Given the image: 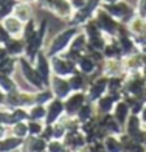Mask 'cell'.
Instances as JSON below:
<instances>
[{
  "label": "cell",
  "mask_w": 146,
  "mask_h": 152,
  "mask_svg": "<svg viewBox=\"0 0 146 152\" xmlns=\"http://www.w3.org/2000/svg\"><path fill=\"white\" fill-rule=\"evenodd\" d=\"M81 31L79 26H68V28H65L64 31H61L58 33L56 36L53 37V40L50 42V45L47 47V56L48 58H51V56H56V54H61V53H64L68 45H70L72 42V39L76 36Z\"/></svg>",
  "instance_id": "obj_1"
},
{
  "label": "cell",
  "mask_w": 146,
  "mask_h": 152,
  "mask_svg": "<svg viewBox=\"0 0 146 152\" xmlns=\"http://www.w3.org/2000/svg\"><path fill=\"white\" fill-rule=\"evenodd\" d=\"M50 65H51V73L54 76H61V78H70L72 75L78 72L76 64L73 61L67 59L64 54H56V56L50 58Z\"/></svg>",
  "instance_id": "obj_2"
},
{
  "label": "cell",
  "mask_w": 146,
  "mask_h": 152,
  "mask_svg": "<svg viewBox=\"0 0 146 152\" xmlns=\"http://www.w3.org/2000/svg\"><path fill=\"white\" fill-rule=\"evenodd\" d=\"M87 102L86 92H72L70 95L64 99V110L65 115L68 116H76L78 110Z\"/></svg>",
  "instance_id": "obj_3"
},
{
  "label": "cell",
  "mask_w": 146,
  "mask_h": 152,
  "mask_svg": "<svg viewBox=\"0 0 146 152\" xmlns=\"http://www.w3.org/2000/svg\"><path fill=\"white\" fill-rule=\"evenodd\" d=\"M47 107V115H45V124H54L58 123L62 116L65 115V110H64V99H59V98H53Z\"/></svg>",
  "instance_id": "obj_4"
},
{
  "label": "cell",
  "mask_w": 146,
  "mask_h": 152,
  "mask_svg": "<svg viewBox=\"0 0 146 152\" xmlns=\"http://www.w3.org/2000/svg\"><path fill=\"white\" fill-rule=\"evenodd\" d=\"M48 87H50V90L53 92L54 98H59V99H65L67 96L73 92L67 78H61V76H54V75L51 76L50 86Z\"/></svg>",
  "instance_id": "obj_5"
},
{
  "label": "cell",
  "mask_w": 146,
  "mask_h": 152,
  "mask_svg": "<svg viewBox=\"0 0 146 152\" xmlns=\"http://www.w3.org/2000/svg\"><path fill=\"white\" fill-rule=\"evenodd\" d=\"M143 132H145V127H143V124L140 121V116L131 113L126 124H124V134H128L131 138H134L137 143H142Z\"/></svg>",
  "instance_id": "obj_6"
},
{
  "label": "cell",
  "mask_w": 146,
  "mask_h": 152,
  "mask_svg": "<svg viewBox=\"0 0 146 152\" xmlns=\"http://www.w3.org/2000/svg\"><path fill=\"white\" fill-rule=\"evenodd\" d=\"M0 23H2V26H3L6 31H8V34H10L11 37L22 39L25 23H23V22H20L17 17H14L12 14H10V16H6L5 19L0 20Z\"/></svg>",
  "instance_id": "obj_7"
},
{
  "label": "cell",
  "mask_w": 146,
  "mask_h": 152,
  "mask_svg": "<svg viewBox=\"0 0 146 152\" xmlns=\"http://www.w3.org/2000/svg\"><path fill=\"white\" fill-rule=\"evenodd\" d=\"M118 99H120L118 96H115V95H110V93L103 95L100 99H96V101L93 102L96 115H106V113H112V110H114V107H115V102H117Z\"/></svg>",
  "instance_id": "obj_8"
},
{
  "label": "cell",
  "mask_w": 146,
  "mask_h": 152,
  "mask_svg": "<svg viewBox=\"0 0 146 152\" xmlns=\"http://www.w3.org/2000/svg\"><path fill=\"white\" fill-rule=\"evenodd\" d=\"M76 68H78V72L89 76H92L93 73H96V70H98V62H96L90 54H82V56L78 59V62H76Z\"/></svg>",
  "instance_id": "obj_9"
},
{
  "label": "cell",
  "mask_w": 146,
  "mask_h": 152,
  "mask_svg": "<svg viewBox=\"0 0 146 152\" xmlns=\"http://www.w3.org/2000/svg\"><path fill=\"white\" fill-rule=\"evenodd\" d=\"M47 141L42 137H26L23 144L20 148V152H45Z\"/></svg>",
  "instance_id": "obj_10"
},
{
  "label": "cell",
  "mask_w": 146,
  "mask_h": 152,
  "mask_svg": "<svg viewBox=\"0 0 146 152\" xmlns=\"http://www.w3.org/2000/svg\"><path fill=\"white\" fill-rule=\"evenodd\" d=\"M112 116L124 127V124H126L128 118L131 116V107H129V104H128L126 99L121 98V99H118V101L115 102V107H114V110H112Z\"/></svg>",
  "instance_id": "obj_11"
},
{
  "label": "cell",
  "mask_w": 146,
  "mask_h": 152,
  "mask_svg": "<svg viewBox=\"0 0 146 152\" xmlns=\"http://www.w3.org/2000/svg\"><path fill=\"white\" fill-rule=\"evenodd\" d=\"M12 16L17 17L20 22H30L33 20V8H31V3H23V2H16L14 8H12Z\"/></svg>",
  "instance_id": "obj_12"
},
{
  "label": "cell",
  "mask_w": 146,
  "mask_h": 152,
  "mask_svg": "<svg viewBox=\"0 0 146 152\" xmlns=\"http://www.w3.org/2000/svg\"><path fill=\"white\" fill-rule=\"evenodd\" d=\"M25 40L23 39H17V37H11L10 42L5 45L6 48V53H8V56L11 58H20L25 54Z\"/></svg>",
  "instance_id": "obj_13"
},
{
  "label": "cell",
  "mask_w": 146,
  "mask_h": 152,
  "mask_svg": "<svg viewBox=\"0 0 146 152\" xmlns=\"http://www.w3.org/2000/svg\"><path fill=\"white\" fill-rule=\"evenodd\" d=\"M23 144L22 138H17L14 135H8L3 140H0V152H14V151H20Z\"/></svg>",
  "instance_id": "obj_14"
},
{
  "label": "cell",
  "mask_w": 146,
  "mask_h": 152,
  "mask_svg": "<svg viewBox=\"0 0 146 152\" xmlns=\"http://www.w3.org/2000/svg\"><path fill=\"white\" fill-rule=\"evenodd\" d=\"M0 88H2L6 95L8 93H16V92L20 90L16 79L12 78L11 75H5V73H0Z\"/></svg>",
  "instance_id": "obj_15"
},
{
  "label": "cell",
  "mask_w": 146,
  "mask_h": 152,
  "mask_svg": "<svg viewBox=\"0 0 146 152\" xmlns=\"http://www.w3.org/2000/svg\"><path fill=\"white\" fill-rule=\"evenodd\" d=\"M106 152H123V144L120 141V135H107L103 140Z\"/></svg>",
  "instance_id": "obj_16"
},
{
  "label": "cell",
  "mask_w": 146,
  "mask_h": 152,
  "mask_svg": "<svg viewBox=\"0 0 146 152\" xmlns=\"http://www.w3.org/2000/svg\"><path fill=\"white\" fill-rule=\"evenodd\" d=\"M28 120H36V121H45V115H47V107L44 104H36L30 106L28 109Z\"/></svg>",
  "instance_id": "obj_17"
},
{
  "label": "cell",
  "mask_w": 146,
  "mask_h": 152,
  "mask_svg": "<svg viewBox=\"0 0 146 152\" xmlns=\"http://www.w3.org/2000/svg\"><path fill=\"white\" fill-rule=\"evenodd\" d=\"M28 121V120H26ZM26 121H19V123H14L10 126V135H14L17 138H22L25 140L28 137V123Z\"/></svg>",
  "instance_id": "obj_18"
},
{
  "label": "cell",
  "mask_w": 146,
  "mask_h": 152,
  "mask_svg": "<svg viewBox=\"0 0 146 152\" xmlns=\"http://www.w3.org/2000/svg\"><path fill=\"white\" fill-rule=\"evenodd\" d=\"M53 98H54V95H53V92L50 90V87L34 92V102H36V104H44V106H47Z\"/></svg>",
  "instance_id": "obj_19"
},
{
  "label": "cell",
  "mask_w": 146,
  "mask_h": 152,
  "mask_svg": "<svg viewBox=\"0 0 146 152\" xmlns=\"http://www.w3.org/2000/svg\"><path fill=\"white\" fill-rule=\"evenodd\" d=\"M28 137H40L42 130L45 127L44 121H36V120H28Z\"/></svg>",
  "instance_id": "obj_20"
},
{
  "label": "cell",
  "mask_w": 146,
  "mask_h": 152,
  "mask_svg": "<svg viewBox=\"0 0 146 152\" xmlns=\"http://www.w3.org/2000/svg\"><path fill=\"white\" fill-rule=\"evenodd\" d=\"M47 152H67V148L62 140H50L47 141Z\"/></svg>",
  "instance_id": "obj_21"
},
{
  "label": "cell",
  "mask_w": 146,
  "mask_h": 152,
  "mask_svg": "<svg viewBox=\"0 0 146 152\" xmlns=\"http://www.w3.org/2000/svg\"><path fill=\"white\" fill-rule=\"evenodd\" d=\"M65 134H67V129L61 121L53 124V138L54 140H62V138L65 137Z\"/></svg>",
  "instance_id": "obj_22"
},
{
  "label": "cell",
  "mask_w": 146,
  "mask_h": 152,
  "mask_svg": "<svg viewBox=\"0 0 146 152\" xmlns=\"http://www.w3.org/2000/svg\"><path fill=\"white\" fill-rule=\"evenodd\" d=\"M70 3H72V6H73V10L78 11V10H81V8H84L86 3H87V0H70Z\"/></svg>",
  "instance_id": "obj_23"
},
{
  "label": "cell",
  "mask_w": 146,
  "mask_h": 152,
  "mask_svg": "<svg viewBox=\"0 0 146 152\" xmlns=\"http://www.w3.org/2000/svg\"><path fill=\"white\" fill-rule=\"evenodd\" d=\"M8 135H10V126L0 123V140H3V138L8 137Z\"/></svg>",
  "instance_id": "obj_24"
},
{
  "label": "cell",
  "mask_w": 146,
  "mask_h": 152,
  "mask_svg": "<svg viewBox=\"0 0 146 152\" xmlns=\"http://www.w3.org/2000/svg\"><path fill=\"white\" fill-rule=\"evenodd\" d=\"M138 116H140V121H142V124H143V127L146 129V102H145V106H143V109H142V112L138 113Z\"/></svg>",
  "instance_id": "obj_25"
},
{
  "label": "cell",
  "mask_w": 146,
  "mask_h": 152,
  "mask_svg": "<svg viewBox=\"0 0 146 152\" xmlns=\"http://www.w3.org/2000/svg\"><path fill=\"white\" fill-rule=\"evenodd\" d=\"M132 152H146V146H145V144H142V143H137L135 148L132 149Z\"/></svg>",
  "instance_id": "obj_26"
},
{
  "label": "cell",
  "mask_w": 146,
  "mask_h": 152,
  "mask_svg": "<svg viewBox=\"0 0 146 152\" xmlns=\"http://www.w3.org/2000/svg\"><path fill=\"white\" fill-rule=\"evenodd\" d=\"M101 5L103 6H107V5H112V3H117V2H120V0H100Z\"/></svg>",
  "instance_id": "obj_27"
},
{
  "label": "cell",
  "mask_w": 146,
  "mask_h": 152,
  "mask_svg": "<svg viewBox=\"0 0 146 152\" xmlns=\"http://www.w3.org/2000/svg\"><path fill=\"white\" fill-rule=\"evenodd\" d=\"M19 2H23V3H34V2H37V0H19Z\"/></svg>",
  "instance_id": "obj_28"
},
{
  "label": "cell",
  "mask_w": 146,
  "mask_h": 152,
  "mask_svg": "<svg viewBox=\"0 0 146 152\" xmlns=\"http://www.w3.org/2000/svg\"><path fill=\"white\" fill-rule=\"evenodd\" d=\"M45 152H47V151H45Z\"/></svg>",
  "instance_id": "obj_29"
}]
</instances>
